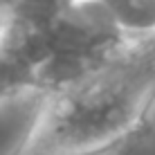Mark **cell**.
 I'll list each match as a JSON object with an SVG mask.
<instances>
[{
    "instance_id": "cell-1",
    "label": "cell",
    "mask_w": 155,
    "mask_h": 155,
    "mask_svg": "<svg viewBox=\"0 0 155 155\" xmlns=\"http://www.w3.org/2000/svg\"><path fill=\"white\" fill-rule=\"evenodd\" d=\"M155 29L130 34L79 77L43 94L7 155H128L153 133Z\"/></svg>"
},
{
    "instance_id": "cell-2",
    "label": "cell",
    "mask_w": 155,
    "mask_h": 155,
    "mask_svg": "<svg viewBox=\"0 0 155 155\" xmlns=\"http://www.w3.org/2000/svg\"><path fill=\"white\" fill-rule=\"evenodd\" d=\"M25 92H43L36 65L18 47L12 34L0 29V101Z\"/></svg>"
},
{
    "instance_id": "cell-3",
    "label": "cell",
    "mask_w": 155,
    "mask_h": 155,
    "mask_svg": "<svg viewBox=\"0 0 155 155\" xmlns=\"http://www.w3.org/2000/svg\"><path fill=\"white\" fill-rule=\"evenodd\" d=\"M110 16L128 34L155 29V0H101Z\"/></svg>"
},
{
    "instance_id": "cell-4",
    "label": "cell",
    "mask_w": 155,
    "mask_h": 155,
    "mask_svg": "<svg viewBox=\"0 0 155 155\" xmlns=\"http://www.w3.org/2000/svg\"><path fill=\"white\" fill-rule=\"evenodd\" d=\"M29 7H31V0H0V23L25 14Z\"/></svg>"
},
{
    "instance_id": "cell-5",
    "label": "cell",
    "mask_w": 155,
    "mask_h": 155,
    "mask_svg": "<svg viewBox=\"0 0 155 155\" xmlns=\"http://www.w3.org/2000/svg\"><path fill=\"white\" fill-rule=\"evenodd\" d=\"M45 2H50V5H58V2H70V0H45Z\"/></svg>"
}]
</instances>
